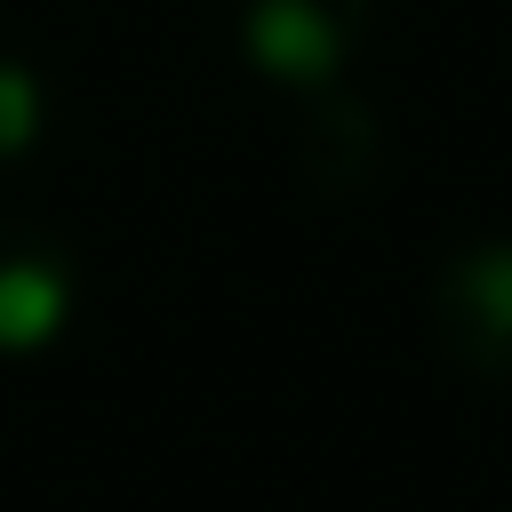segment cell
<instances>
[{"instance_id": "277c9868", "label": "cell", "mask_w": 512, "mask_h": 512, "mask_svg": "<svg viewBox=\"0 0 512 512\" xmlns=\"http://www.w3.org/2000/svg\"><path fill=\"white\" fill-rule=\"evenodd\" d=\"M296 160H304V176L320 184V192H368L376 184V160H384V128H376V112L360 104V96H344V88H328L320 104H312V120H304V136H296Z\"/></svg>"}, {"instance_id": "3957f363", "label": "cell", "mask_w": 512, "mask_h": 512, "mask_svg": "<svg viewBox=\"0 0 512 512\" xmlns=\"http://www.w3.org/2000/svg\"><path fill=\"white\" fill-rule=\"evenodd\" d=\"M72 296H80V272H72L64 240L0 216V352L48 344L72 320Z\"/></svg>"}, {"instance_id": "6da1fadb", "label": "cell", "mask_w": 512, "mask_h": 512, "mask_svg": "<svg viewBox=\"0 0 512 512\" xmlns=\"http://www.w3.org/2000/svg\"><path fill=\"white\" fill-rule=\"evenodd\" d=\"M424 312H432V344L472 384L512 392V240L448 248L432 288H424Z\"/></svg>"}, {"instance_id": "5b68a950", "label": "cell", "mask_w": 512, "mask_h": 512, "mask_svg": "<svg viewBox=\"0 0 512 512\" xmlns=\"http://www.w3.org/2000/svg\"><path fill=\"white\" fill-rule=\"evenodd\" d=\"M40 136V80L24 64H0V152H24Z\"/></svg>"}, {"instance_id": "7a4b0ae2", "label": "cell", "mask_w": 512, "mask_h": 512, "mask_svg": "<svg viewBox=\"0 0 512 512\" xmlns=\"http://www.w3.org/2000/svg\"><path fill=\"white\" fill-rule=\"evenodd\" d=\"M360 24H368V0H240V48L288 88H328Z\"/></svg>"}]
</instances>
